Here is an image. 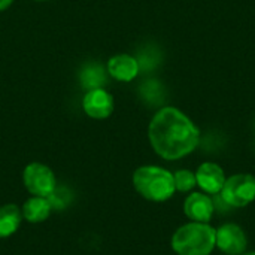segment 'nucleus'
<instances>
[{
	"mask_svg": "<svg viewBox=\"0 0 255 255\" xmlns=\"http://www.w3.org/2000/svg\"><path fill=\"white\" fill-rule=\"evenodd\" d=\"M148 137L157 155L173 161L187 157L197 148L200 131L182 111L166 106L152 117Z\"/></svg>",
	"mask_w": 255,
	"mask_h": 255,
	"instance_id": "nucleus-1",
	"label": "nucleus"
},
{
	"mask_svg": "<svg viewBox=\"0 0 255 255\" xmlns=\"http://www.w3.org/2000/svg\"><path fill=\"white\" fill-rule=\"evenodd\" d=\"M133 187L145 200L167 202L176 191L173 173L160 166H140L133 173Z\"/></svg>",
	"mask_w": 255,
	"mask_h": 255,
	"instance_id": "nucleus-2",
	"label": "nucleus"
},
{
	"mask_svg": "<svg viewBox=\"0 0 255 255\" xmlns=\"http://www.w3.org/2000/svg\"><path fill=\"white\" fill-rule=\"evenodd\" d=\"M217 229L209 223H188L172 236V250L178 255H209L215 250Z\"/></svg>",
	"mask_w": 255,
	"mask_h": 255,
	"instance_id": "nucleus-3",
	"label": "nucleus"
},
{
	"mask_svg": "<svg viewBox=\"0 0 255 255\" xmlns=\"http://www.w3.org/2000/svg\"><path fill=\"white\" fill-rule=\"evenodd\" d=\"M223 202L232 208H245L255 200V176L251 173H236L226 179L220 193Z\"/></svg>",
	"mask_w": 255,
	"mask_h": 255,
	"instance_id": "nucleus-4",
	"label": "nucleus"
},
{
	"mask_svg": "<svg viewBox=\"0 0 255 255\" xmlns=\"http://www.w3.org/2000/svg\"><path fill=\"white\" fill-rule=\"evenodd\" d=\"M22 184L31 196L48 197L57 188V178L51 167L43 163L33 161L24 167Z\"/></svg>",
	"mask_w": 255,
	"mask_h": 255,
	"instance_id": "nucleus-5",
	"label": "nucleus"
},
{
	"mask_svg": "<svg viewBox=\"0 0 255 255\" xmlns=\"http://www.w3.org/2000/svg\"><path fill=\"white\" fill-rule=\"evenodd\" d=\"M248 238L244 229L235 223L223 224L217 229L215 248L226 255H242L247 251Z\"/></svg>",
	"mask_w": 255,
	"mask_h": 255,
	"instance_id": "nucleus-6",
	"label": "nucleus"
},
{
	"mask_svg": "<svg viewBox=\"0 0 255 255\" xmlns=\"http://www.w3.org/2000/svg\"><path fill=\"white\" fill-rule=\"evenodd\" d=\"M82 109L93 120H106L114 112V99L105 88H94L84 96Z\"/></svg>",
	"mask_w": 255,
	"mask_h": 255,
	"instance_id": "nucleus-7",
	"label": "nucleus"
},
{
	"mask_svg": "<svg viewBox=\"0 0 255 255\" xmlns=\"http://www.w3.org/2000/svg\"><path fill=\"white\" fill-rule=\"evenodd\" d=\"M215 212V203L206 193H191L184 202V214L190 221L209 223Z\"/></svg>",
	"mask_w": 255,
	"mask_h": 255,
	"instance_id": "nucleus-8",
	"label": "nucleus"
},
{
	"mask_svg": "<svg viewBox=\"0 0 255 255\" xmlns=\"http://www.w3.org/2000/svg\"><path fill=\"white\" fill-rule=\"evenodd\" d=\"M226 179L227 178H226L223 167L212 161L202 163L196 170L197 185L206 194H220L224 187Z\"/></svg>",
	"mask_w": 255,
	"mask_h": 255,
	"instance_id": "nucleus-9",
	"label": "nucleus"
},
{
	"mask_svg": "<svg viewBox=\"0 0 255 255\" xmlns=\"http://www.w3.org/2000/svg\"><path fill=\"white\" fill-rule=\"evenodd\" d=\"M139 61L128 55V54H118L114 55L109 61H108V73L121 82H130L133 81L137 73H139Z\"/></svg>",
	"mask_w": 255,
	"mask_h": 255,
	"instance_id": "nucleus-10",
	"label": "nucleus"
},
{
	"mask_svg": "<svg viewBox=\"0 0 255 255\" xmlns=\"http://www.w3.org/2000/svg\"><path fill=\"white\" fill-rule=\"evenodd\" d=\"M21 212H22L24 221L30 224H39V223H43L51 215L52 206L46 197L31 196L21 206Z\"/></svg>",
	"mask_w": 255,
	"mask_h": 255,
	"instance_id": "nucleus-11",
	"label": "nucleus"
},
{
	"mask_svg": "<svg viewBox=\"0 0 255 255\" xmlns=\"http://www.w3.org/2000/svg\"><path fill=\"white\" fill-rule=\"evenodd\" d=\"M22 223L21 208L7 203L0 206V239H7L18 232Z\"/></svg>",
	"mask_w": 255,
	"mask_h": 255,
	"instance_id": "nucleus-12",
	"label": "nucleus"
},
{
	"mask_svg": "<svg viewBox=\"0 0 255 255\" xmlns=\"http://www.w3.org/2000/svg\"><path fill=\"white\" fill-rule=\"evenodd\" d=\"M79 79H81V85L88 91L94 88H103L106 81L105 69L100 64H87L82 69Z\"/></svg>",
	"mask_w": 255,
	"mask_h": 255,
	"instance_id": "nucleus-13",
	"label": "nucleus"
},
{
	"mask_svg": "<svg viewBox=\"0 0 255 255\" xmlns=\"http://www.w3.org/2000/svg\"><path fill=\"white\" fill-rule=\"evenodd\" d=\"M173 181H175V188L179 193H188V191L194 190V187L197 185L196 173L188 169L176 170L173 173Z\"/></svg>",
	"mask_w": 255,
	"mask_h": 255,
	"instance_id": "nucleus-14",
	"label": "nucleus"
},
{
	"mask_svg": "<svg viewBox=\"0 0 255 255\" xmlns=\"http://www.w3.org/2000/svg\"><path fill=\"white\" fill-rule=\"evenodd\" d=\"M52 206V209H64L67 206V203L70 202V194L67 193L66 188H57L46 197Z\"/></svg>",
	"mask_w": 255,
	"mask_h": 255,
	"instance_id": "nucleus-15",
	"label": "nucleus"
},
{
	"mask_svg": "<svg viewBox=\"0 0 255 255\" xmlns=\"http://www.w3.org/2000/svg\"><path fill=\"white\" fill-rule=\"evenodd\" d=\"M12 3H13V0H0V10L7 9Z\"/></svg>",
	"mask_w": 255,
	"mask_h": 255,
	"instance_id": "nucleus-16",
	"label": "nucleus"
},
{
	"mask_svg": "<svg viewBox=\"0 0 255 255\" xmlns=\"http://www.w3.org/2000/svg\"><path fill=\"white\" fill-rule=\"evenodd\" d=\"M242 255H255V251H250V253H247V251H245Z\"/></svg>",
	"mask_w": 255,
	"mask_h": 255,
	"instance_id": "nucleus-17",
	"label": "nucleus"
},
{
	"mask_svg": "<svg viewBox=\"0 0 255 255\" xmlns=\"http://www.w3.org/2000/svg\"><path fill=\"white\" fill-rule=\"evenodd\" d=\"M39 1H43V0H39Z\"/></svg>",
	"mask_w": 255,
	"mask_h": 255,
	"instance_id": "nucleus-18",
	"label": "nucleus"
}]
</instances>
